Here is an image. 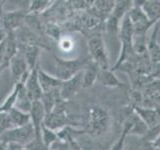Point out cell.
Returning a JSON list of instances; mask_svg holds the SVG:
<instances>
[{"label":"cell","mask_w":160,"mask_h":150,"mask_svg":"<svg viewBox=\"0 0 160 150\" xmlns=\"http://www.w3.org/2000/svg\"><path fill=\"white\" fill-rule=\"evenodd\" d=\"M111 126V116L108 110L101 105L93 104L84 114V131L93 137H100Z\"/></svg>","instance_id":"1"},{"label":"cell","mask_w":160,"mask_h":150,"mask_svg":"<svg viewBox=\"0 0 160 150\" xmlns=\"http://www.w3.org/2000/svg\"><path fill=\"white\" fill-rule=\"evenodd\" d=\"M88 54L91 61L101 70L110 69L108 52L100 31H94L87 40Z\"/></svg>","instance_id":"2"},{"label":"cell","mask_w":160,"mask_h":150,"mask_svg":"<svg viewBox=\"0 0 160 150\" xmlns=\"http://www.w3.org/2000/svg\"><path fill=\"white\" fill-rule=\"evenodd\" d=\"M55 76L61 81L68 80L85 68L88 64V59L85 57H78L74 59H65L54 55Z\"/></svg>","instance_id":"3"},{"label":"cell","mask_w":160,"mask_h":150,"mask_svg":"<svg viewBox=\"0 0 160 150\" xmlns=\"http://www.w3.org/2000/svg\"><path fill=\"white\" fill-rule=\"evenodd\" d=\"M142 1H133L132 6L127 13L128 17L131 21V24L134 30L133 37H144L146 38L147 32L152 28L156 23L149 20L146 14L144 13L142 6Z\"/></svg>","instance_id":"4"},{"label":"cell","mask_w":160,"mask_h":150,"mask_svg":"<svg viewBox=\"0 0 160 150\" xmlns=\"http://www.w3.org/2000/svg\"><path fill=\"white\" fill-rule=\"evenodd\" d=\"M133 1H115L114 8L104 21L105 30L111 35H118L120 25L132 6Z\"/></svg>","instance_id":"5"},{"label":"cell","mask_w":160,"mask_h":150,"mask_svg":"<svg viewBox=\"0 0 160 150\" xmlns=\"http://www.w3.org/2000/svg\"><path fill=\"white\" fill-rule=\"evenodd\" d=\"M35 137V131L31 123L25 126L14 127L0 135V142L3 145L9 143H18L25 145Z\"/></svg>","instance_id":"6"},{"label":"cell","mask_w":160,"mask_h":150,"mask_svg":"<svg viewBox=\"0 0 160 150\" xmlns=\"http://www.w3.org/2000/svg\"><path fill=\"white\" fill-rule=\"evenodd\" d=\"M65 103L66 101L59 102L52 111L46 115L44 120L45 126L54 130V131H58L65 126H71V124H70L71 121L69 120L67 115Z\"/></svg>","instance_id":"7"},{"label":"cell","mask_w":160,"mask_h":150,"mask_svg":"<svg viewBox=\"0 0 160 150\" xmlns=\"http://www.w3.org/2000/svg\"><path fill=\"white\" fill-rule=\"evenodd\" d=\"M27 14L28 10H24L23 8L4 11L0 20V26L7 33H15L25 25V18Z\"/></svg>","instance_id":"8"},{"label":"cell","mask_w":160,"mask_h":150,"mask_svg":"<svg viewBox=\"0 0 160 150\" xmlns=\"http://www.w3.org/2000/svg\"><path fill=\"white\" fill-rule=\"evenodd\" d=\"M8 67L10 68L11 76L15 81V83H17V82L24 83L25 80L27 79L28 75L31 72L29 70L28 65L26 61H25V58L20 50H18L17 54L10 60Z\"/></svg>","instance_id":"9"},{"label":"cell","mask_w":160,"mask_h":150,"mask_svg":"<svg viewBox=\"0 0 160 150\" xmlns=\"http://www.w3.org/2000/svg\"><path fill=\"white\" fill-rule=\"evenodd\" d=\"M82 77L83 73L82 71H80L76 75H74L73 77H71L68 80L62 81L61 86H60V94L64 101L71 99L73 96H75L80 89H82Z\"/></svg>","instance_id":"10"},{"label":"cell","mask_w":160,"mask_h":150,"mask_svg":"<svg viewBox=\"0 0 160 150\" xmlns=\"http://www.w3.org/2000/svg\"><path fill=\"white\" fill-rule=\"evenodd\" d=\"M39 66H37L30 72L27 79L25 80V82L23 83L25 91H26L27 95L29 96V98L31 99L32 102L38 101V100L41 99L43 95V90L41 86H40L39 79H38V67Z\"/></svg>","instance_id":"11"},{"label":"cell","mask_w":160,"mask_h":150,"mask_svg":"<svg viewBox=\"0 0 160 150\" xmlns=\"http://www.w3.org/2000/svg\"><path fill=\"white\" fill-rule=\"evenodd\" d=\"M29 114L31 124L35 131V137H41V128L44 124L45 117H46V112L40 100L32 102Z\"/></svg>","instance_id":"12"},{"label":"cell","mask_w":160,"mask_h":150,"mask_svg":"<svg viewBox=\"0 0 160 150\" xmlns=\"http://www.w3.org/2000/svg\"><path fill=\"white\" fill-rule=\"evenodd\" d=\"M134 111L142 119L149 129L155 128L160 125V116L156 108H148L143 106H134Z\"/></svg>","instance_id":"13"},{"label":"cell","mask_w":160,"mask_h":150,"mask_svg":"<svg viewBox=\"0 0 160 150\" xmlns=\"http://www.w3.org/2000/svg\"><path fill=\"white\" fill-rule=\"evenodd\" d=\"M160 27V21H158L153 26V30L150 37L147 40V54L150 62L158 63L160 62V44L157 41V34Z\"/></svg>","instance_id":"14"},{"label":"cell","mask_w":160,"mask_h":150,"mask_svg":"<svg viewBox=\"0 0 160 150\" xmlns=\"http://www.w3.org/2000/svg\"><path fill=\"white\" fill-rule=\"evenodd\" d=\"M38 79L43 92H49L55 89H59L62 84L61 80L58 79L55 75L49 74L40 66L38 67Z\"/></svg>","instance_id":"15"},{"label":"cell","mask_w":160,"mask_h":150,"mask_svg":"<svg viewBox=\"0 0 160 150\" xmlns=\"http://www.w3.org/2000/svg\"><path fill=\"white\" fill-rule=\"evenodd\" d=\"M97 82L103 85L104 87L108 88H124L126 87V84L117 78L114 71L111 69L101 70L99 69L97 75Z\"/></svg>","instance_id":"16"},{"label":"cell","mask_w":160,"mask_h":150,"mask_svg":"<svg viewBox=\"0 0 160 150\" xmlns=\"http://www.w3.org/2000/svg\"><path fill=\"white\" fill-rule=\"evenodd\" d=\"M19 50L23 54L25 61H26L30 71H32L33 69L39 66L38 59L40 55V47L35 46V45L19 44Z\"/></svg>","instance_id":"17"},{"label":"cell","mask_w":160,"mask_h":150,"mask_svg":"<svg viewBox=\"0 0 160 150\" xmlns=\"http://www.w3.org/2000/svg\"><path fill=\"white\" fill-rule=\"evenodd\" d=\"M99 68L92 61L88 62V64L82 70V86L83 88H90L97 82V75Z\"/></svg>","instance_id":"18"},{"label":"cell","mask_w":160,"mask_h":150,"mask_svg":"<svg viewBox=\"0 0 160 150\" xmlns=\"http://www.w3.org/2000/svg\"><path fill=\"white\" fill-rule=\"evenodd\" d=\"M141 6L149 20H151L154 23L160 21V1H157V0L142 1Z\"/></svg>","instance_id":"19"},{"label":"cell","mask_w":160,"mask_h":150,"mask_svg":"<svg viewBox=\"0 0 160 150\" xmlns=\"http://www.w3.org/2000/svg\"><path fill=\"white\" fill-rule=\"evenodd\" d=\"M8 114L10 118H11V121L14 125V127H21V126H25V125L31 123L29 113L21 111V110H19L15 107L10 110Z\"/></svg>","instance_id":"20"},{"label":"cell","mask_w":160,"mask_h":150,"mask_svg":"<svg viewBox=\"0 0 160 150\" xmlns=\"http://www.w3.org/2000/svg\"><path fill=\"white\" fill-rule=\"evenodd\" d=\"M22 86H23V83H20V82L14 84V87L12 89L11 93H10L9 96L4 100V102L0 105V112H9L12 108L15 107L17 96Z\"/></svg>","instance_id":"21"},{"label":"cell","mask_w":160,"mask_h":150,"mask_svg":"<svg viewBox=\"0 0 160 150\" xmlns=\"http://www.w3.org/2000/svg\"><path fill=\"white\" fill-rule=\"evenodd\" d=\"M54 3V1H48V0H33L28 4V13L34 15L44 13L50 7H52Z\"/></svg>","instance_id":"22"},{"label":"cell","mask_w":160,"mask_h":150,"mask_svg":"<svg viewBox=\"0 0 160 150\" xmlns=\"http://www.w3.org/2000/svg\"><path fill=\"white\" fill-rule=\"evenodd\" d=\"M31 105H32L31 99L29 98L26 91H25L24 86H22L19 91L18 96H17L16 103H15V108L21 110V111L29 113L30 109H31Z\"/></svg>","instance_id":"23"},{"label":"cell","mask_w":160,"mask_h":150,"mask_svg":"<svg viewBox=\"0 0 160 150\" xmlns=\"http://www.w3.org/2000/svg\"><path fill=\"white\" fill-rule=\"evenodd\" d=\"M41 140L48 148H50L55 142H57L59 139H58L56 131L46 127L43 124V126L41 128Z\"/></svg>","instance_id":"24"},{"label":"cell","mask_w":160,"mask_h":150,"mask_svg":"<svg viewBox=\"0 0 160 150\" xmlns=\"http://www.w3.org/2000/svg\"><path fill=\"white\" fill-rule=\"evenodd\" d=\"M12 128H14V125L8 112H0V135Z\"/></svg>","instance_id":"25"},{"label":"cell","mask_w":160,"mask_h":150,"mask_svg":"<svg viewBox=\"0 0 160 150\" xmlns=\"http://www.w3.org/2000/svg\"><path fill=\"white\" fill-rule=\"evenodd\" d=\"M26 150H48L49 148L43 143L41 137H34L31 141L24 145Z\"/></svg>","instance_id":"26"},{"label":"cell","mask_w":160,"mask_h":150,"mask_svg":"<svg viewBox=\"0 0 160 150\" xmlns=\"http://www.w3.org/2000/svg\"><path fill=\"white\" fill-rule=\"evenodd\" d=\"M58 46L59 48L62 50L63 52H66V53H69L71 50H73V47H74V41L72 38L70 37H63L61 36L58 40Z\"/></svg>","instance_id":"27"},{"label":"cell","mask_w":160,"mask_h":150,"mask_svg":"<svg viewBox=\"0 0 160 150\" xmlns=\"http://www.w3.org/2000/svg\"><path fill=\"white\" fill-rule=\"evenodd\" d=\"M150 77L153 80H159L160 81V62L158 63H151V68H150Z\"/></svg>","instance_id":"28"},{"label":"cell","mask_w":160,"mask_h":150,"mask_svg":"<svg viewBox=\"0 0 160 150\" xmlns=\"http://www.w3.org/2000/svg\"><path fill=\"white\" fill-rule=\"evenodd\" d=\"M5 150H26L24 145L18 143H9L5 145Z\"/></svg>","instance_id":"29"},{"label":"cell","mask_w":160,"mask_h":150,"mask_svg":"<svg viewBox=\"0 0 160 150\" xmlns=\"http://www.w3.org/2000/svg\"><path fill=\"white\" fill-rule=\"evenodd\" d=\"M69 144H70V147H71V150H82V148L80 147V145L77 143V141L75 139L69 140Z\"/></svg>","instance_id":"30"},{"label":"cell","mask_w":160,"mask_h":150,"mask_svg":"<svg viewBox=\"0 0 160 150\" xmlns=\"http://www.w3.org/2000/svg\"><path fill=\"white\" fill-rule=\"evenodd\" d=\"M7 35H8V33L5 31V30L0 26V43L1 42H3L5 39H6V37H7Z\"/></svg>","instance_id":"31"},{"label":"cell","mask_w":160,"mask_h":150,"mask_svg":"<svg viewBox=\"0 0 160 150\" xmlns=\"http://www.w3.org/2000/svg\"><path fill=\"white\" fill-rule=\"evenodd\" d=\"M0 150H5V145H3L1 142H0Z\"/></svg>","instance_id":"32"},{"label":"cell","mask_w":160,"mask_h":150,"mask_svg":"<svg viewBox=\"0 0 160 150\" xmlns=\"http://www.w3.org/2000/svg\"><path fill=\"white\" fill-rule=\"evenodd\" d=\"M0 20H1V14H0Z\"/></svg>","instance_id":"33"},{"label":"cell","mask_w":160,"mask_h":150,"mask_svg":"<svg viewBox=\"0 0 160 150\" xmlns=\"http://www.w3.org/2000/svg\"><path fill=\"white\" fill-rule=\"evenodd\" d=\"M93 150H98V149H97V148H95V149H93Z\"/></svg>","instance_id":"34"},{"label":"cell","mask_w":160,"mask_h":150,"mask_svg":"<svg viewBox=\"0 0 160 150\" xmlns=\"http://www.w3.org/2000/svg\"><path fill=\"white\" fill-rule=\"evenodd\" d=\"M48 150H52V149H51V148H49V149H48Z\"/></svg>","instance_id":"35"}]
</instances>
